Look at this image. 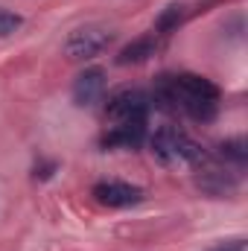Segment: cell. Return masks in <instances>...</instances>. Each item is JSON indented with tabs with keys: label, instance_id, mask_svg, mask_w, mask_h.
<instances>
[{
	"label": "cell",
	"instance_id": "cell-14",
	"mask_svg": "<svg viewBox=\"0 0 248 251\" xmlns=\"http://www.w3.org/2000/svg\"><path fill=\"white\" fill-rule=\"evenodd\" d=\"M210 251H248V243L246 240H231V243H222V246H216Z\"/></svg>",
	"mask_w": 248,
	"mask_h": 251
},
{
	"label": "cell",
	"instance_id": "cell-5",
	"mask_svg": "<svg viewBox=\"0 0 248 251\" xmlns=\"http://www.w3.org/2000/svg\"><path fill=\"white\" fill-rule=\"evenodd\" d=\"M91 196L97 204L111 207V210H123V207L143 201V190L137 184H128V181H99V184H94Z\"/></svg>",
	"mask_w": 248,
	"mask_h": 251
},
{
	"label": "cell",
	"instance_id": "cell-11",
	"mask_svg": "<svg viewBox=\"0 0 248 251\" xmlns=\"http://www.w3.org/2000/svg\"><path fill=\"white\" fill-rule=\"evenodd\" d=\"M219 158H222L225 164H234L237 170H243V167H246V161H248L246 137H231V140L219 143Z\"/></svg>",
	"mask_w": 248,
	"mask_h": 251
},
{
	"label": "cell",
	"instance_id": "cell-3",
	"mask_svg": "<svg viewBox=\"0 0 248 251\" xmlns=\"http://www.w3.org/2000/svg\"><path fill=\"white\" fill-rule=\"evenodd\" d=\"M149 111L152 100L140 88H120L105 102V117L111 120V126H146Z\"/></svg>",
	"mask_w": 248,
	"mask_h": 251
},
{
	"label": "cell",
	"instance_id": "cell-7",
	"mask_svg": "<svg viewBox=\"0 0 248 251\" xmlns=\"http://www.w3.org/2000/svg\"><path fill=\"white\" fill-rule=\"evenodd\" d=\"M237 184H240L237 173H231L225 167H213L210 158L198 167V187L210 196H231L237 190Z\"/></svg>",
	"mask_w": 248,
	"mask_h": 251
},
{
	"label": "cell",
	"instance_id": "cell-4",
	"mask_svg": "<svg viewBox=\"0 0 248 251\" xmlns=\"http://www.w3.org/2000/svg\"><path fill=\"white\" fill-rule=\"evenodd\" d=\"M111 41H114V32L108 26L85 24V26H76L64 38V56L70 62H88V59H97L99 53H105Z\"/></svg>",
	"mask_w": 248,
	"mask_h": 251
},
{
	"label": "cell",
	"instance_id": "cell-1",
	"mask_svg": "<svg viewBox=\"0 0 248 251\" xmlns=\"http://www.w3.org/2000/svg\"><path fill=\"white\" fill-rule=\"evenodd\" d=\"M149 100L161 111H184L196 123H210L219 111V88L198 73L158 76Z\"/></svg>",
	"mask_w": 248,
	"mask_h": 251
},
{
	"label": "cell",
	"instance_id": "cell-9",
	"mask_svg": "<svg viewBox=\"0 0 248 251\" xmlns=\"http://www.w3.org/2000/svg\"><path fill=\"white\" fill-rule=\"evenodd\" d=\"M146 140V126H111L102 134L105 149H137Z\"/></svg>",
	"mask_w": 248,
	"mask_h": 251
},
{
	"label": "cell",
	"instance_id": "cell-2",
	"mask_svg": "<svg viewBox=\"0 0 248 251\" xmlns=\"http://www.w3.org/2000/svg\"><path fill=\"white\" fill-rule=\"evenodd\" d=\"M149 149H152L155 161L164 164V167H193V170H198L210 158L178 126H161L149 137Z\"/></svg>",
	"mask_w": 248,
	"mask_h": 251
},
{
	"label": "cell",
	"instance_id": "cell-6",
	"mask_svg": "<svg viewBox=\"0 0 248 251\" xmlns=\"http://www.w3.org/2000/svg\"><path fill=\"white\" fill-rule=\"evenodd\" d=\"M73 102L79 108H91L102 100L105 94V70L102 67H88L73 79Z\"/></svg>",
	"mask_w": 248,
	"mask_h": 251
},
{
	"label": "cell",
	"instance_id": "cell-13",
	"mask_svg": "<svg viewBox=\"0 0 248 251\" xmlns=\"http://www.w3.org/2000/svg\"><path fill=\"white\" fill-rule=\"evenodd\" d=\"M56 170H59V164H56V161H38V164H35V170H32V176H35L38 181H50V178L56 176Z\"/></svg>",
	"mask_w": 248,
	"mask_h": 251
},
{
	"label": "cell",
	"instance_id": "cell-12",
	"mask_svg": "<svg viewBox=\"0 0 248 251\" xmlns=\"http://www.w3.org/2000/svg\"><path fill=\"white\" fill-rule=\"evenodd\" d=\"M21 26H24V18H21V15H15V12H9V9H0V38L15 35Z\"/></svg>",
	"mask_w": 248,
	"mask_h": 251
},
{
	"label": "cell",
	"instance_id": "cell-8",
	"mask_svg": "<svg viewBox=\"0 0 248 251\" xmlns=\"http://www.w3.org/2000/svg\"><path fill=\"white\" fill-rule=\"evenodd\" d=\"M158 50H161V38H158L155 32H149V35H140V38H134L131 44H125L123 50L117 53V59H114V62L120 64V67H128V64H143V62H149Z\"/></svg>",
	"mask_w": 248,
	"mask_h": 251
},
{
	"label": "cell",
	"instance_id": "cell-10",
	"mask_svg": "<svg viewBox=\"0 0 248 251\" xmlns=\"http://www.w3.org/2000/svg\"><path fill=\"white\" fill-rule=\"evenodd\" d=\"M184 18H187V6L184 3H170L158 18H155V35L158 38H167V35H173L181 24H184Z\"/></svg>",
	"mask_w": 248,
	"mask_h": 251
}]
</instances>
